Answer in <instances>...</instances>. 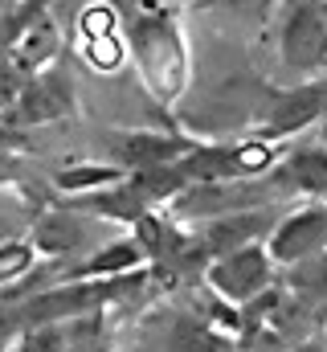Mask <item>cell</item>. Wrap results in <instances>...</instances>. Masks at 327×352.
I'll list each match as a JSON object with an SVG mask.
<instances>
[{
    "label": "cell",
    "instance_id": "1",
    "mask_svg": "<svg viewBox=\"0 0 327 352\" xmlns=\"http://www.w3.org/2000/svg\"><path fill=\"white\" fill-rule=\"evenodd\" d=\"M282 66L315 74L327 66V0H291L282 21Z\"/></svg>",
    "mask_w": 327,
    "mask_h": 352
},
{
    "label": "cell",
    "instance_id": "2",
    "mask_svg": "<svg viewBox=\"0 0 327 352\" xmlns=\"http://www.w3.org/2000/svg\"><path fill=\"white\" fill-rule=\"evenodd\" d=\"M319 111H327V78L319 82H307V87H295L291 94H282L274 102V131H299L307 127L311 119H319Z\"/></svg>",
    "mask_w": 327,
    "mask_h": 352
},
{
    "label": "cell",
    "instance_id": "3",
    "mask_svg": "<svg viewBox=\"0 0 327 352\" xmlns=\"http://www.w3.org/2000/svg\"><path fill=\"white\" fill-rule=\"evenodd\" d=\"M327 242V213H303V217H295L291 226H282V234L274 238V250L282 254V258H295V254H307L311 246H319Z\"/></svg>",
    "mask_w": 327,
    "mask_h": 352
},
{
    "label": "cell",
    "instance_id": "4",
    "mask_svg": "<svg viewBox=\"0 0 327 352\" xmlns=\"http://www.w3.org/2000/svg\"><path fill=\"white\" fill-rule=\"evenodd\" d=\"M90 62H94V66H102V70H115V66L123 62L119 37H115V33H111V37H94V41H90Z\"/></svg>",
    "mask_w": 327,
    "mask_h": 352
},
{
    "label": "cell",
    "instance_id": "5",
    "mask_svg": "<svg viewBox=\"0 0 327 352\" xmlns=\"http://www.w3.org/2000/svg\"><path fill=\"white\" fill-rule=\"evenodd\" d=\"M82 33L94 41V37H111L115 33V21H111V12L106 8H86V16H82Z\"/></svg>",
    "mask_w": 327,
    "mask_h": 352
},
{
    "label": "cell",
    "instance_id": "6",
    "mask_svg": "<svg viewBox=\"0 0 327 352\" xmlns=\"http://www.w3.org/2000/svg\"><path fill=\"white\" fill-rule=\"evenodd\" d=\"M213 4H225V8H234L242 21H266L274 0H213Z\"/></svg>",
    "mask_w": 327,
    "mask_h": 352
}]
</instances>
